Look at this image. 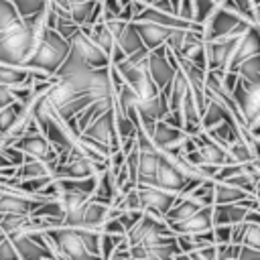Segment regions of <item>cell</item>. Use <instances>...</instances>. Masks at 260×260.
Returning a JSON list of instances; mask_svg holds the SVG:
<instances>
[{"instance_id": "cell-1", "label": "cell", "mask_w": 260, "mask_h": 260, "mask_svg": "<svg viewBox=\"0 0 260 260\" xmlns=\"http://www.w3.org/2000/svg\"><path fill=\"white\" fill-rule=\"evenodd\" d=\"M43 26L45 22H43V10H41L32 16L22 18L20 24L8 30H2L0 32V63L20 67L35 51V45H37V39Z\"/></svg>"}, {"instance_id": "cell-2", "label": "cell", "mask_w": 260, "mask_h": 260, "mask_svg": "<svg viewBox=\"0 0 260 260\" xmlns=\"http://www.w3.org/2000/svg\"><path fill=\"white\" fill-rule=\"evenodd\" d=\"M69 53V45L67 41L49 26L41 28V35L37 39L35 51L30 53V57L20 65L24 69H32V71H41L45 75H55V71L59 69V65L63 63V59Z\"/></svg>"}, {"instance_id": "cell-3", "label": "cell", "mask_w": 260, "mask_h": 260, "mask_svg": "<svg viewBox=\"0 0 260 260\" xmlns=\"http://www.w3.org/2000/svg\"><path fill=\"white\" fill-rule=\"evenodd\" d=\"M53 254L55 260H102L100 256H93L85 244L79 238V230L77 228H67V225H57L51 228L47 232H43Z\"/></svg>"}, {"instance_id": "cell-4", "label": "cell", "mask_w": 260, "mask_h": 260, "mask_svg": "<svg viewBox=\"0 0 260 260\" xmlns=\"http://www.w3.org/2000/svg\"><path fill=\"white\" fill-rule=\"evenodd\" d=\"M114 67H116L118 75L122 77V81H124V83L134 91V95L138 98L136 106L146 104V102H152V100L158 98L160 89H156V85L152 83V79H150L148 71L144 69V65H130V63L124 59V61L116 63Z\"/></svg>"}, {"instance_id": "cell-5", "label": "cell", "mask_w": 260, "mask_h": 260, "mask_svg": "<svg viewBox=\"0 0 260 260\" xmlns=\"http://www.w3.org/2000/svg\"><path fill=\"white\" fill-rule=\"evenodd\" d=\"M171 236L175 234L169 230V225L160 217H154L142 211V217L136 221V225L126 232V242L128 246H154L165 242Z\"/></svg>"}, {"instance_id": "cell-6", "label": "cell", "mask_w": 260, "mask_h": 260, "mask_svg": "<svg viewBox=\"0 0 260 260\" xmlns=\"http://www.w3.org/2000/svg\"><path fill=\"white\" fill-rule=\"evenodd\" d=\"M230 93H232V100H234L244 124L260 118V83H252V81L238 77V81Z\"/></svg>"}, {"instance_id": "cell-7", "label": "cell", "mask_w": 260, "mask_h": 260, "mask_svg": "<svg viewBox=\"0 0 260 260\" xmlns=\"http://www.w3.org/2000/svg\"><path fill=\"white\" fill-rule=\"evenodd\" d=\"M67 45H69V51L75 53L87 67H108L110 65V57L98 47L93 45V41L87 37V32L83 28H77L69 39H67Z\"/></svg>"}, {"instance_id": "cell-8", "label": "cell", "mask_w": 260, "mask_h": 260, "mask_svg": "<svg viewBox=\"0 0 260 260\" xmlns=\"http://www.w3.org/2000/svg\"><path fill=\"white\" fill-rule=\"evenodd\" d=\"M144 69L148 71V75H150L152 83L156 85V89H167L169 83L173 81L175 73H177V67L167 59L165 45L148 51L146 61H144Z\"/></svg>"}, {"instance_id": "cell-9", "label": "cell", "mask_w": 260, "mask_h": 260, "mask_svg": "<svg viewBox=\"0 0 260 260\" xmlns=\"http://www.w3.org/2000/svg\"><path fill=\"white\" fill-rule=\"evenodd\" d=\"M138 191V199H140V207L142 211L154 215V217H165V213L169 211V207L175 203L177 195L152 185H136Z\"/></svg>"}, {"instance_id": "cell-10", "label": "cell", "mask_w": 260, "mask_h": 260, "mask_svg": "<svg viewBox=\"0 0 260 260\" xmlns=\"http://www.w3.org/2000/svg\"><path fill=\"white\" fill-rule=\"evenodd\" d=\"M238 37H219L205 41V71H225Z\"/></svg>"}, {"instance_id": "cell-11", "label": "cell", "mask_w": 260, "mask_h": 260, "mask_svg": "<svg viewBox=\"0 0 260 260\" xmlns=\"http://www.w3.org/2000/svg\"><path fill=\"white\" fill-rule=\"evenodd\" d=\"M187 181L189 179L169 160V156L165 152H160V158H158V165H156V171L152 177V187H158V189L179 195L183 191V187L187 185Z\"/></svg>"}, {"instance_id": "cell-12", "label": "cell", "mask_w": 260, "mask_h": 260, "mask_svg": "<svg viewBox=\"0 0 260 260\" xmlns=\"http://www.w3.org/2000/svg\"><path fill=\"white\" fill-rule=\"evenodd\" d=\"M114 104V102H112ZM81 134L89 136V138H95L104 144H108L112 150L120 148V138H118V132H116V124H114V108L106 110L102 116H98L93 122H89Z\"/></svg>"}, {"instance_id": "cell-13", "label": "cell", "mask_w": 260, "mask_h": 260, "mask_svg": "<svg viewBox=\"0 0 260 260\" xmlns=\"http://www.w3.org/2000/svg\"><path fill=\"white\" fill-rule=\"evenodd\" d=\"M185 132L183 128H175V126H169L165 124L162 120H156L154 126H152V132H150V142L160 150V152H179L181 150V144L185 140Z\"/></svg>"}, {"instance_id": "cell-14", "label": "cell", "mask_w": 260, "mask_h": 260, "mask_svg": "<svg viewBox=\"0 0 260 260\" xmlns=\"http://www.w3.org/2000/svg\"><path fill=\"white\" fill-rule=\"evenodd\" d=\"M12 146L18 148L20 152H24V156H30V158H39V160H55L57 158V152H55L53 144L41 132L24 134Z\"/></svg>"}, {"instance_id": "cell-15", "label": "cell", "mask_w": 260, "mask_h": 260, "mask_svg": "<svg viewBox=\"0 0 260 260\" xmlns=\"http://www.w3.org/2000/svg\"><path fill=\"white\" fill-rule=\"evenodd\" d=\"M252 55H260V41H258V26H252L248 28L242 37H238L236 41V47H234V53L230 57V63H228V71H236L238 65L252 57Z\"/></svg>"}, {"instance_id": "cell-16", "label": "cell", "mask_w": 260, "mask_h": 260, "mask_svg": "<svg viewBox=\"0 0 260 260\" xmlns=\"http://www.w3.org/2000/svg\"><path fill=\"white\" fill-rule=\"evenodd\" d=\"M213 223H211V205H205V207H199L193 215H189L187 219L179 221V223H173L169 225V230L177 236V234H201V232H207L211 230Z\"/></svg>"}, {"instance_id": "cell-17", "label": "cell", "mask_w": 260, "mask_h": 260, "mask_svg": "<svg viewBox=\"0 0 260 260\" xmlns=\"http://www.w3.org/2000/svg\"><path fill=\"white\" fill-rule=\"evenodd\" d=\"M132 22H134V28H136L142 45L148 51L165 45L169 35H171V30H175V28H167V26H160V24H154V22H146V20H132Z\"/></svg>"}, {"instance_id": "cell-18", "label": "cell", "mask_w": 260, "mask_h": 260, "mask_svg": "<svg viewBox=\"0 0 260 260\" xmlns=\"http://www.w3.org/2000/svg\"><path fill=\"white\" fill-rule=\"evenodd\" d=\"M223 120L236 122L234 116L230 114V110H228L219 100H215V98H211V95L205 93V108H203V112H201V116H199V126H201V130H209V128L217 126V124L223 122ZM236 124H238V122H236ZM238 126H240V124H238Z\"/></svg>"}, {"instance_id": "cell-19", "label": "cell", "mask_w": 260, "mask_h": 260, "mask_svg": "<svg viewBox=\"0 0 260 260\" xmlns=\"http://www.w3.org/2000/svg\"><path fill=\"white\" fill-rule=\"evenodd\" d=\"M110 217V205L95 201V199H87V203L83 205V213H81V223L79 228H87V230H102L104 221Z\"/></svg>"}, {"instance_id": "cell-20", "label": "cell", "mask_w": 260, "mask_h": 260, "mask_svg": "<svg viewBox=\"0 0 260 260\" xmlns=\"http://www.w3.org/2000/svg\"><path fill=\"white\" fill-rule=\"evenodd\" d=\"M55 171V160H39V158H30L26 156L22 165H18L14 169V179L16 181H24V179H37V177H53Z\"/></svg>"}, {"instance_id": "cell-21", "label": "cell", "mask_w": 260, "mask_h": 260, "mask_svg": "<svg viewBox=\"0 0 260 260\" xmlns=\"http://www.w3.org/2000/svg\"><path fill=\"white\" fill-rule=\"evenodd\" d=\"M199 207H203V205H199L195 199H191V197H187V195H177L175 203L169 207V211L165 213L162 221H165L167 225L179 223V221L187 219L189 215H193V213H195Z\"/></svg>"}, {"instance_id": "cell-22", "label": "cell", "mask_w": 260, "mask_h": 260, "mask_svg": "<svg viewBox=\"0 0 260 260\" xmlns=\"http://www.w3.org/2000/svg\"><path fill=\"white\" fill-rule=\"evenodd\" d=\"M248 209L240 203H219L211 205V223L213 225H234L244 219V213Z\"/></svg>"}, {"instance_id": "cell-23", "label": "cell", "mask_w": 260, "mask_h": 260, "mask_svg": "<svg viewBox=\"0 0 260 260\" xmlns=\"http://www.w3.org/2000/svg\"><path fill=\"white\" fill-rule=\"evenodd\" d=\"M0 85L8 87H30L32 85V71L24 67L4 65L0 63Z\"/></svg>"}, {"instance_id": "cell-24", "label": "cell", "mask_w": 260, "mask_h": 260, "mask_svg": "<svg viewBox=\"0 0 260 260\" xmlns=\"http://www.w3.org/2000/svg\"><path fill=\"white\" fill-rule=\"evenodd\" d=\"M114 43H116V47L124 53V57L132 55V53H136L138 49L144 47L142 41H140V37H138V32H136V28H134V22H132V20L124 24V28H122L120 35L114 39Z\"/></svg>"}, {"instance_id": "cell-25", "label": "cell", "mask_w": 260, "mask_h": 260, "mask_svg": "<svg viewBox=\"0 0 260 260\" xmlns=\"http://www.w3.org/2000/svg\"><path fill=\"white\" fill-rule=\"evenodd\" d=\"M250 197L246 191L225 183V181H213V205H219V203H238L242 199ZM254 197V195H252Z\"/></svg>"}, {"instance_id": "cell-26", "label": "cell", "mask_w": 260, "mask_h": 260, "mask_svg": "<svg viewBox=\"0 0 260 260\" xmlns=\"http://www.w3.org/2000/svg\"><path fill=\"white\" fill-rule=\"evenodd\" d=\"M85 32H87V37L93 41V45H98L108 57L112 55V51H114V47H116V43H114V37L110 35V30L106 28V24H104V20H100V22H95V24H91V26H87V28H83Z\"/></svg>"}, {"instance_id": "cell-27", "label": "cell", "mask_w": 260, "mask_h": 260, "mask_svg": "<svg viewBox=\"0 0 260 260\" xmlns=\"http://www.w3.org/2000/svg\"><path fill=\"white\" fill-rule=\"evenodd\" d=\"M238 77L252 81V83H260V55H252L248 59H244L238 69H236Z\"/></svg>"}, {"instance_id": "cell-28", "label": "cell", "mask_w": 260, "mask_h": 260, "mask_svg": "<svg viewBox=\"0 0 260 260\" xmlns=\"http://www.w3.org/2000/svg\"><path fill=\"white\" fill-rule=\"evenodd\" d=\"M20 22H22V16L14 8V4L10 0H0V32L8 30Z\"/></svg>"}, {"instance_id": "cell-29", "label": "cell", "mask_w": 260, "mask_h": 260, "mask_svg": "<svg viewBox=\"0 0 260 260\" xmlns=\"http://www.w3.org/2000/svg\"><path fill=\"white\" fill-rule=\"evenodd\" d=\"M187 197L195 199L199 205H213V179H207V181H201L199 185H195Z\"/></svg>"}, {"instance_id": "cell-30", "label": "cell", "mask_w": 260, "mask_h": 260, "mask_svg": "<svg viewBox=\"0 0 260 260\" xmlns=\"http://www.w3.org/2000/svg\"><path fill=\"white\" fill-rule=\"evenodd\" d=\"M240 246H248V248L260 250V223H248V221H244Z\"/></svg>"}, {"instance_id": "cell-31", "label": "cell", "mask_w": 260, "mask_h": 260, "mask_svg": "<svg viewBox=\"0 0 260 260\" xmlns=\"http://www.w3.org/2000/svg\"><path fill=\"white\" fill-rule=\"evenodd\" d=\"M126 236H116V234H106V232H100V258L102 260H108L112 256V252L116 250V246L124 240Z\"/></svg>"}, {"instance_id": "cell-32", "label": "cell", "mask_w": 260, "mask_h": 260, "mask_svg": "<svg viewBox=\"0 0 260 260\" xmlns=\"http://www.w3.org/2000/svg\"><path fill=\"white\" fill-rule=\"evenodd\" d=\"M215 6L217 4H213L211 0H193V22L201 26L209 18V14L215 10Z\"/></svg>"}, {"instance_id": "cell-33", "label": "cell", "mask_w": 260, "mask_h": 260, "mask_svg": "<svg viewBox=\"0 0 260 260\" xmlns=\"http://www.w3.org/2000/svg\"><path fill=\"white\" fill-rule=\"evenodd\" d=\"M10 2L14 4V8L18 10V14H20L22 18L41 12V10L45 8V4H47V0H10Z\"/></svg>"}, {"instance_id": "cell-34", "label": "cell", "mask_w": 260, "mask_h": 260, "mask_svg": "<svg viewBox=\"0 0 260 260\" xmlns=\"http://www.w3.org/2000/svg\"><path fill=\"white\" fill-rule=\"evenodd\" d=\"M77 230H79V238L85 244V248L93 256H100V232L98 230H87V228H77Z\"/></svg>"}, {"instance_id": "cell-35", "label": "cell", "mask_w": 260, "mask_h": 260, "mask_svg": "<svg viewBox=\"0 0 260 260\" xmlns=\"http://www.w3.org/2000/svg\"><path fill=\"white\" fill-rule=\"evenodd\" d=\"M116 217H118V221L122 223L124 232H128V230H132V228L136 225V221L142 217V211H120Z\"/></svg>"}, {"instance_id": "cell-36", "label": "cell", "mask_w": 260, "mask_h": 260, "mask_svg": "<svg viewBox=\"0 0 260 260\" xmlns=\"http://www.w3.org/2000/svg\"><path fill=\"white\" fill-rule=\"evenodd\" d=\"M0 154H4L6 156V160L12 165V167H18V165H22L24 162V152H20L18 148H14V146H4V148H0Z\"/></svg>"}, {"instance_id": "cell-37", "label": "cell", "mask_w": 260, "mask_h": 260, "mask_svg": "<svg viewBox=\"0 0 260 260\" xmlns=\"http://www.w3.org/2000/svg\"><path fill=\"white\" fill-rule=\"evenodd\" d=\"M211 234H213V244H230L232 225H213Z\"/></svg>"}, {"instance_id": "cell-38", "label": "cell", "mask_w": 260, "mask_h": 260, "mask_svg": "<svg viewBox=\"0 0 260 260\" xmlns=\"http://www.w3.org/2000/svg\"><path fill=\"white\" fill-rule=\"evenodd\" d=\"M0 260H20L18 258V252L14 250L12 240H8V238H4L0 242Z\"/></svg>"}, {"instance_id": "cell-39", "label": "cell", "mask_w": 260, "mask_h": 260, "mask_svg": "<svg viewBox=\"0 0 260 260\" xmlns=\"http://www.w3.org/2000/svg\"><path fill=\"white\" fill-rule=\"evenodd\" d=\"M197 260H217L215 256V244H209V246H203V248H197L191 252Z\"/></svg>"}, {"instance_id": "cell-40", "label": "cell", "mask_w": 260, "mask_h": 260, "mask_svg": "<svg viewBox=\"0 0 260 260\" xmlns=\"http://www.w3.org/2000/svg\"><path fill=\"white\" fill-rule=\"evenodd\" d=\"M49 4H51V8L55 10V12H65V10H69L73 4H81V2H87V0H47Z\"/></svg>"}, {"instance_id": "cell-41", "label": "cell", "mask_w": 260, "mask_h": 260, "mask_svg": "<svg viewBox=\"0 0 260 260\" xmlns=\"http://www.w3.org/2000/svg\"><path fill=\"white\" fill-rule=\"evenodd\" d=\"M12 102H16L14 95H12V89H10L8 85H0V108H2V106H8V104H12Z\"/></svg>"}, {"instance_id": "cell-42", "label": "cell", "mask_w": 260, "mask_h": 260, "mask_svg": "<svg viewBox=\"0 0 260 260\" xmlns=\"http://www.w3.org/2000/svg\"><path fill=\"white\" fill-rule=\"evenodd\" d=\"M173 260H197V258H195L191 252H187V254H177Z\"/></svg>"}, {"instance_id": "cell-43", "label": "cell", "mask_w": 260, "mask_h": 260, "mask_svg": "<svg viewBox=\"0 0 260 260\" xmlns=\"http://www.w3.org/2000/svg\"><path fill=\"white\" fill-rule=\"evenodd\" d=\"M4 238H6V236H4V234H2V230H0V242H2Z\"/></svg>"}, {"instance_id": "cell-44", "label": "cell", "mask_w": 260, "mask_h": 260, "mask_svg": "<svg viewBox=\"0 0 260 260\" xmlns=\"http://www.w3.org/2000/svg\"><path fill=\"white\" fill-rule=\"evenodd\" d=\"M252 2H254V4H258V2H260V0H252Z\"/></svg>"}, {"instance_id": "cell-45", "label": "cell", "mask_w": 260, "mask_h": 260, "mask_svg": "<svg viewBox=\"0 0 260 260\" xmlns=\"http://www.w3.org/2000/svg\"><path fill=\"white\" fill-rule=\"evenodd\" d=\"M234 260H242V258H234Z\"/></svg>"}, {"instance_id": "cell-46", "label": "cell", "mask_w": 260, "mask_h": 260, "mask_svg": "<svg viewBox=\"0 0 260 260\" xmlns=\"http://www.w3.org/2000/svg\"><path fill=\"white\" fill-rule=\"evenodd\" d=\"M171 2H173V0H171ZM173 10H175V8H173Z\"/></svg>"}]
</instances>
